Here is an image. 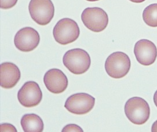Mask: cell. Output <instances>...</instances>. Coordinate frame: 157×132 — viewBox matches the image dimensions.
I'll return each instance as SVG.
<instances>
[{
  "label": "cell",
  "instance_id": "6da1fadb",
  "mask_svg": "<svg viewBox=\"0 0 157 132\" xmlns=\"http://www.w3.org/2000/svg\"><path fill=\"white\" fill-rule=\"evenodd\" d=\"M64 65L74 74H82L90 68L91 61L89 54L82 48H74L67 51L63 58Z\"/></svg>",
  "mask_w": 157,
  "mask_h": 132
},
{
  "label": "cell",
  "instance_id": "7a4b0ae2",
  "mask_svg": "<svg viewBox=\"0 0 157 132\" xmlns=\"http://www.w3.org/2000/svg\"><path fill=\"white\" fill-rule=\"evenodd\" d=\"M124 110L128 119L135 125H143L150 118V106L146 101L141 98H130L126 102Z\"/></svg>",
  "mask_w": 157,
  "mask_h": 132
},
{
  "label": "cell",
  "instance_id": "3957f363",
  "mask_svg": "<svg viewBox=\"0 0 157 132\" xmlns=\"http://www.w3.org/2000/svg\"><path fill=\"white\" fill-rule=\"evenodd\" d=\"M131 62L125 53L117 52L107 57L105 62V69L111 77L119 79L125 76L131 69Z\"/></svg>",
  "mask_w": 157,
  "mask_h": 132
},
{
  "label": "cell",
  "instance_id": "277c9868",
  "mask_svg": "<svg viewBox=\"0 0 157 132\" xmlns=\"http://www.w3.org/2000/svg\"><path fill=\"white\" fill-rule=\"evenodd\" d=\"M78 24L68 18H64L56 23L53 30V35L56 42L66 45L75 41L79 36Z\"/></svg>",
  "mask_w": 157,
  "mask_h": 132
},
{
  "label": "cell",
  "instance_id": "5b68a950",
  "mask_svg": "<svg viewBox=\"0 0 157 132\" xmlns=\"http://www.w3.org/2000/svg\"><path fill=\"white\" fill-rule=\"evenodd\" d=\"M29 10L32 19L41 26L47 25L55 15V7L51 0H31Z\"/></svg>",
  "mask_w": 157,
  "mask_h": 132
},
{
  "label": "cell",
  "instance_id": "8992f818",
  "mask_svg": "<svg viewBox=\"0 0 157 132\" xmlns=\"http://www.w3.org/2000/svg\"><path fill=\"white\" fill-rule=\"evenodd\" d=\"M81 19L85 26L94 32L105 30L109 23V17L103 9L98 7L87 8L82 13Z\"/></svg>",
  "mask_w": 157,
  "mask_h": 132
},
{
  "label": "cell",
  "instance_id": "52a82bcc",
  "mask_svg": "<svg viewBox=\"0 0 157 132\" xmlns=\"http://www.w3.org/2000/svg\"><path fill=\"white\" fill-rule=\"evenodd\" d=\"M95 98L86 93H77L71 95L65 102L64 107L70 112L76 115H84L92 110Z\"/></svg>",
  "mask_w": 157,
  "mask_h": 132
},
{
  "label": "cell",
  "instance_id": "ba28073f",
  "mask_svg": "<svg viewBox=\"0 0 157 132\" xmlns=\"http://www.w3.org/2000/svg\"><path fill=\"white\" fill-rule=\"evenodd\" d=\"M17 99L21 105L25 107H35L42 101V91L36 82L29 81L25 83L19 91Z\"/></svg>",
  "mask_w": 157,
  "mask_h": 132
},
{
  "label": "cell",
  "instance_id": "9c48e42d",
  "mask_svg": "<svg viewBox=\"0 0 157 132\" xmlns=\"http://www.w3.org/2000/svg\"><path fill=\"white\" fill-rule=\"evenodd\" d=\"M40 42L38 32L32 27H25L16 33L14 37L16 48L23 52H29L34 50Z\"/></svg>",
  "mask_w": 157,
  "mask_h": 132
},
{
  "label": "cell",
  "instance_id": "30bf717a",
  "mask_svg": "<svg viewBox=\"0 0 157 132\" xmlns=\"http://www.w3.org/2000/svg\"><path fill=\"white\" fill-rule=\"evenodd\" d=\"M134 54L139 63L144 66H149L154 63L157 59V47L149 40L141 39L135 45Z\"/></svg>",
  "mask_w": 157,
  "mask_h": 132
},
{
  "label": "cell",
  "instance_id": "8fae6325",
  "mask_svg": "<svg viewBox=\"0 0 157 132\" xmlns=\"http://www.w3.org/2000/svg\"><path fill=\"white\" fill-rule=\"evenodd\" d=\"M44 82L48 90L53 94H59L63 92L68 86L67 76L58 69L49 70L44 75Z\"/></svg>",
  "mask_w": 157,
  "mask_h": 132
},
{
  "label": "cell",
  "instance_id": "7c38bea8",
  "mask_svg": "<svg viewBox=\"0 0 157 132\" xmlns=\"http://www.w3.org/2000/svg\"><path fill=\"white\" fill-rule=\"evenodd\" d=\"M21 71L15 64L4 62L1 64V86L5 89L12 88L21 79Z\"/></svg>",
  "mask_w": 157,
  "mask_h": 132
},
{
  "label": "cell",
  "instance_id": "4fadbf2b",
  "mask_svg": "<svg viewBox=\"0 0 157 132\" xmlns=\"http://www.w3.org/2000/svg\"><path fill=\"white\" fill-rule=\"evenodd\" d=\"M21 127L25 132H42L44 122L42 119L35 114H27L22 116Z\"/></svg>",
  "mask_w": 157,
  "mask_h": 132
},
{
  "label": "cell",
  "instance_id": "5bb4252c",
  "mask_svg": "<svg viewBox=\"0 0 157 132\" xmlns=\"http://www.w3.org/2000/svg\"><path fill=\"white\" fill-rule=\"evenodd\" d=\"M143 19L148 26L157 27V4L147 6L143 12Z\"/></svg>",
  "mask_w": 157,
  "mask_h": 132
},
{
  "label": "cell",
  "instance_id": "9a60e30c",
  "mask_svg": "<svg viewBox=\"0 0 157 132\" xmlns=\"http://www.w3.org/2000/svg\"><path fill=\"white\" fill-rule=\"evenodd\" d=\"M17 0H1V8L8 9L15 5Z\"/></svg>",
  "mask_w": 157,
  "mask_h": 132
},
{
  "label": "cell",
  "instance_id": "2e32d148",
  "mask_svg": "<svg viewBox=\"0 0 157 132\" xmlns=\"http://www.w3.org/2000/svg\"><path fill=\"white\" fill-rule=\"evenodd\" d=\"M63 132H83L84 130L81 129V127L75 125V124H70L64 127L62 130Z\"/></svg>",
  "mask_w": 157,
  "mask_h": 132
},
{
  "label": "cell",
  "instance_id": "e0dca14e",
  "mask_svg": "<svg viewBox=\"0 0 157 132\" xmlns=\"http://www.w3.org/2000/svg\"><path fill=\"white\" fill-rule=\"evenodd\" d=\"M1 132H17L16 129L10 123H2L1 125Z\"/></svg>",
  "mask_w": 157,
  "mask_h": 132
},
{
  "label": "cell",
  "instance_id": "ac0fdd59",
  "mask_svg": "<svg viewBox=\"0 0 157 132\" xmlns=\"http://www.w3.org/2000/svg\"><path fill=\"white\" fill-rule=\"evenodd\" d=\"M151 132H157V120L153 123L152 126Z\"/></svg>",
  "mask_w": 157,
  "mask_h": 132
},
{
  "label": "cell",
  "instance_id": "d6986e66",
  "mask_svg": "<svg viewBox=\"0 0 157 132\" xmlns=\"http://www.w3.org/2000/svg\"><path fill=\"white\" fill-rule=\"evenodd\" d=\"M154 102L157 107V90L154 95Z\"/></svg>",
  "mask_w": 157,
  "mask_h": 132
},
{
  "label": "cell",
  "instance_id": "ffe728a7",
  "mask_svg": "<svg viewBox=\"0 0 157 132\" xmlns=\"http://www.w3.org/2000/svg\"><path fill=\"white\" fill-rule=\"evenodd\" d=\"M129 1H131V2H135V3H141L146 0H129Z\"/></svg>",
  "mask_w": 157,
  "mask_h": 132
},
{
  "label": "cell",
  "instance_id": "44dd1931",
  "mask_svg": "<svg viewBox=\"0 0 157 132\" xmlns=\"http://www.w3.org/2000/svg\"><path fill=\"white\" fill-rule=\"evenodd\" d=\"M88 1H90V2H94V1H99V0H86Z\"/></svg>",
  "mask_w": 157,
  "mask_h": 132
}]
</instances>
